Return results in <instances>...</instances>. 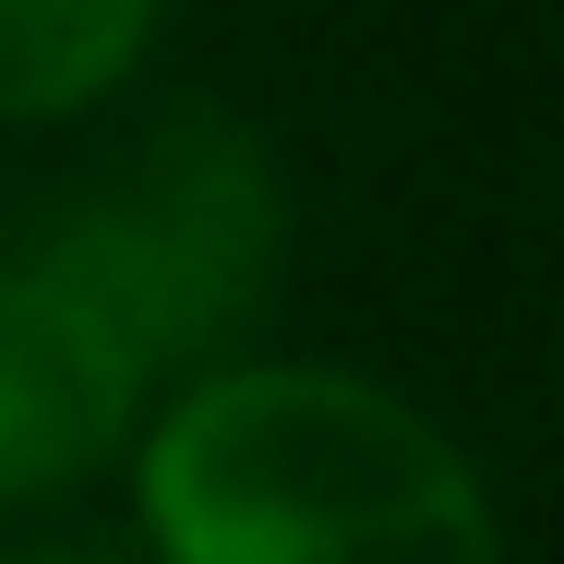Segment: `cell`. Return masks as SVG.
Instances as JSON below:
<instances>
[{
    "label": "cell",
    "mask_w": 564,
    "mask_h": 564,
    "mask_svg": "<svg viewBox=\"0 0 564 564\" xmlns=\"http://www.w3.org/2000/svg\"><path fill=\"white\" fill-rule=\"evenodd\" d=\"M144 517L169 564H505L468 456L337 360L205 372L144 445Z\"/></svg>",
    "instance_id": "6da1fadb"
},
{
    "label": "cell",
    "mask_w": 564,
    "mask_h": 564,
    "mask_svg": "<svg viewBox=\"0 0 564 564\" xmlns=\"http://www.w3.org/2000/svg\"><path fill=\"white\" fill-rule=\"evenodd\" d=\"M276 169L228 109H169L97 181L24 205L12 240H36L144 360H205L252 325L276 289Z\"/></svg>",
    "instance_id": "7a4b0ae2"
},
{
    "label": "cell",
    "mask_w": 564,
    "mask_h": 564,
    "mask_svg": "<svg viewBox=\"0 0 564 564\" xmlns=\"http://www.w3.org/2000/svg\"><path fill=\"white\" fill-rule=\"evenodd\" d=\"M144 384H156V360L36 240L0 228V505L61 492L73 468H97Z\"/></svg>",
    "instance_id": "3957f363"
},
{
    "label": "cell",
    "mask_w": 564,
    "mask_h": 564,
    "mask_svg": "<svg viewBox=\"0 0 564 564\" xmlns=\"http://www.w3.org/2000/svg\"><path fill=\"white\" fill-rule=\"evenodd\" d=\"M156 0H0V120H61L132 73Z\"/></svg>",
    "instance_id": "277c9868"
},
{
    "label": "cell",
    "mask_w": 564,
    "mask_h": 564,
    "mask_svg": "<svg viewBox=\"0 0 564 564\" xmlns=\"http://www.w3.org/2000/svg\"><path fill=\"white\" fill-rule=\"evenodd\" d=\"M0 564H120L109 541H24V553H0Z\"/></svg>",
    "instance_id": "5b68a950"
}]
</instances>
